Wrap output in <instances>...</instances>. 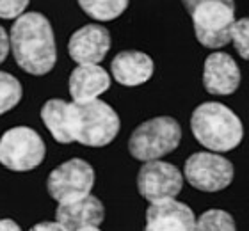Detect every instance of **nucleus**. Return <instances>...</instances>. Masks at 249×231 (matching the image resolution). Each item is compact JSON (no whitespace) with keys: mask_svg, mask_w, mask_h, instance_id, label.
<instances>
[{"mask_svg":"<svg viewBox=\"0 0 249 231\" xmlns=\"http://www.w3.org/2000/svg\"><path fill=\"white\" fill-rule=\"evenodd\" d=\"M9 45L18 66L34 77H43L57 62V46L52 25L41 13H23L16 18L9 34Z\"/></svg>","mask_w":249,"mask_h":231,"instance_id":"f257e3e1","label":"nucleus"},{"mask_svg":"<svg viewBox=\"0 0 249 231\" xmlns=\"http://www.w3.org/2000/svg\"><path fill=\"white\" fill-rule=\"evenodd\" d=\"M192 135L210 151H231L244 137V128L237 114L223 103L207 102L194 108L191 118Z\"/></svg>","mask_w":249,"mask_h":231,"instance_id":"f03ea898","label":"nucleus"},{"mask_svg":"<svg viewBox=\"0 0 249 231\" xmlns=\"http://www.w3.org/2000/svg\"><path fill=\"white\" fill-rule=\"evenodd\" d=\"M120 116L109 103L93 100L70 103V137L89 148H104L120 132Z\"/></svg>","mask_w":249,"mask_h":231,"instance_id":"7ed1b4c3","label":"nucleus"},{"mask_svg":"<svg viewBox=\"0 0 249 231\" xmlns=\"http://www.w3.org/2000/svg\"><path fill=\"white\" fill-rule=\"evenodd\" d=\"M192 18L197 41L207 48H221L230 43L235 23L233 0H183Z\"/></svg>","mask_w":249,"mask_h":231,"instance_id":"20e7f679","label":"nucleus"},{"mask_svg":"<svg viewBox=\"0 0 249 231\" xmlns=\"http://www.w3.org/2000/svg\"><path fill=\"white\" fill-rule=\"evenodd\" d=\"M182 141V126L175 118L159 116L141 123L128 141L130 155L142 162L166 157L178 148Z\"/></svg>","mask_w":249,"mask_h":231,"instance_id":"39448f33","label":"nucleus"},{"mask_svg":"<svg viewBox=\"0 0 249 231\" xmlns=\"http://www.w3.org/2000/svg\"><path fill=\"white\" fill-rule=\"evenodd\" d=\"M47 146L41 135L29 126H15L0 137V164L16 173H27L41 165Z\"/></svg>","mask_w":249,"mask_h":231,"instance_id":"423d86ee","label":"nucleus"},{"mask_svg":"<svg viewBox=\"0 0 249 231\" xmlns=\"http://www.w3.org/2000/svg\"><path fill=\"white\" fill-rule=\"evenodd\" d=\"M183 175L194 189L201 192H219L233 180V165L217 153L199 151L187 159Z\"/></svg>","mask_w":249,"mask_h":231,"instance_id":"0eeeda50","label":"nucleus"},{"mask_svg":"<svg viewBox=\"0 0 249 231\" xmlns=\"http://www.w3.org/2000/svg\"><path fill=\"white\" fill-rule=\"evenodd\" d=\"M94 185V169L82 159H71L48 175L47 190L57 203L91 194Z\"/></svg>","mask_w":249,"mask_h":231,"instance_id":"6e6552de","label":"nucleus"},{"mask_svg":"<svg viewBox=\"0 0 249 231\" xmlns=\"http://www.w3.org/2000/svg\"><path fill=\"white\" fill-rule=\"evenodd\" d=\"M183 187V175L177 165L151 160L141 165L137 175L139 194L150 203L175 199Z\"/></svg>","mask_w":249,"mask_h":231,"instance_id":"1a4fd4ad","label":"nucleus"},{"mask_svg":"<svg viewBox=\"0 0 249 231\" xmlns=\"http://www.w3.org/2000/svg\"><path fill=\"white\" fill-rule=\"evenodd\" d=\"M110 50V34L98 23H89L75 31L68 41V53L77 64H98Z\"/></svg>","mask_w":249,"mask_h":231,"instance_id":"9d476101","label":"nucleus"},{"mask_svg":"<svg viewBox=\"0 0 249 231\" xmlns=\"http://www.w3.org/2000/svg\"><path fill=\"white\" fill-rule=\"evenodd\" d=\"M194 212L177 199L151 203L146 210L144 231H194Z\"/></svg>","mask_w":249,"mask_h":231,"instance_id":"9b49d317","label":"nucleus"},{"mask_svg":"<svg viewBox=\"0 0 249 231\" xmlns=\"http://www.w3.org/2000/svg\"><path fill=\"white\" fill-rule=\"evenodd\" d=\"M104 219V203L91 194L61 201L55 208V221L68 231H77L86 226H100Z\"/></svg>","mask_w":249,"mask_h":231,"instance_id":"f8f14e48","label":"nucleus"},{"mask_svg":"<svg viewBox=\"0 0 249 231\" xmlns=\"http://www.w3.org/2000/svg\"><path fill=\"white\" fill-rule=\"evenodd\" d=\"M240 84V70L224 52L210 53L203 66V86L210 94H231Z\"/></svg>","mask_w":249,"mask_h":231,"instance_id":"ddd939ff","label":"nucleus"},{"mask_svg":"<svg viewBox=\"0 0 249 231\" xmlns=\"http://www.w3.org/2000/svg\"><path fill=\"white\" fill-rule=\"evenodd\" d=\"M68 88L75 103L93 102L110 88V75L100 64H78L70 75Z\"/></svg>","mask_w":249,"mask_h":231,"instance_id":"4468645a","label":"nucleus"},{"mask_svg":"<svg viewBox=\"0 0 249 231\" xmlns=\"http://www.w3.org/2000/svg\"><path fill=\"white\" fill-rule=\"evenodd\" d=\"M155 71L151 57L139 50H123L110 62V73L118 84L135 88L148 82Z\"/></svg>","mask_w":249,"mask_h":231,"instance_id":"2eb2a0df","label":"nucleus"},{"mask_svg":"<svg viewBox=\"0 0 249 231\" xmlns=\"http://www.w3.org/2000/svg\"><path fill=\"white\" fill-rule=\"evenodd\" d=\"M41 119L57 142H73L70 137V102L61 98H52L41 107Z\"/></svg>","mask_w":249,"mask_h":231,"instance_id":"dca6fc26","label":"nucleus"},{"mask_svg":"<svg viewBox=\"0 0 249 231\" xmlns=\"http://www.w3.org/2000/svg\"><path fill=\"white\" fill-rule=\"evenodd\" d=\"M80 9L98 21L116 20L128 7V0H77Z\"/></svg>","mask_w":249,"mask_h":231,"instance_id":"f3484780","label":"nucleus"},{"mask_svg":"<svg viewBox=\"0 0 249 231\" xmlns=\"http://www.w3.org/2000/svg\"><path fill=\"white\" fill-rule=\"evenodd\" d=\"M23 96L20 80L7 71H0V116L9 112Z\"/></svg>","mask_w":249,"mask_h":231,"instance_id":"a211bd4d","label":"nucleus"},{"mask_svg":"<svg viewBox=\"0 0 249 231\" xmlns=\"http://www.w3.org/2000/svg\"><path fill=\"white\" fill-rule=\"evenodd\" d=\"M194 231H235V221L228 212L213 208L197 217Z\"/></svg>","mask_w":249,"mask_h":231,"instance_id":"6ab92c4d","label":"nucleus"},{"mask_svg":"<svg viewBox=\"0 0 249 231\" xmlns=\"http://www.w3.org/2000/svg\"><path fill=\"white\" fill-rule=\"evenodd\" d=\"M230 41H233L235 50L242 59L249 61V18L235 21L230 32Z\"/></svg>","mask_w":249,"mask_h":231,"instance_id":"aec40b11","label":"nucleus"},{"mask_svg":"<svg viewBox=\"0 0 249 231\" xmlns=\"http://www.w3.org/2000/svg\"><path fill=\"white\" fill-rule=\"evenodd\" d=\"M29 2L31 0H0V18L4 20L20 18L25 13Z\"/></svg>","mask_w":249,"mask_h":231,"instance_id":"412c9836","label":"nucleus"},{"mask_svg":"<svg viewBox=\"0 0 249 231\" xmlns=\"http://www.w3.org/2000/svg\"><path fill=\"white\" fill-rule=\"evenodd\" d=\"M29 231H68V230L62 224H59L57 221H45L34 224Z\"/></svg>","mask_w":249,"mask_h":231,"instance_id":"4be33fe9","label":"nucleus"},{"mask_svg":"<svg viewBox=\"0 0 249 231\" xmlns=\"http://www.w3.org/2000/svg\"><path fill=\"white\" fill-rule=\"evenodd\" d=\"M11 50V45H9V36H7V32L2 25H0V64L5 61V57L9 53Z\"/></svg>","mask_w":249,"mask_h":231,"instance_id":"5701e85b","label":"nucleus"},{"mask_svg":"<svg viewBox=\"0 0 249 231\" xmlns=\"http://www.w3.org/2000/svg\"><path fill=\"white\" fill-rule=\"evenodd\" d=\"M0 231H21V228L11 219H0Z\"/></svg>","mask_w":249,"mask_h":231,"instance_id":"b1692460","label":"nucleus"},{"mask_svg":"<svg viewBox=\"0 0 249 231\" xmlns=\"http://www.w3.org/2000/svg\"><path fill=\"white\" fill-rule=\"evenodd\" d=\"M77 231H100L98 226H86V228H80V230Z\"/></svg>","mask_w":249,"mask_h":231,"instance_id":"393cba45","label":"nucleus"}]
</instances>
